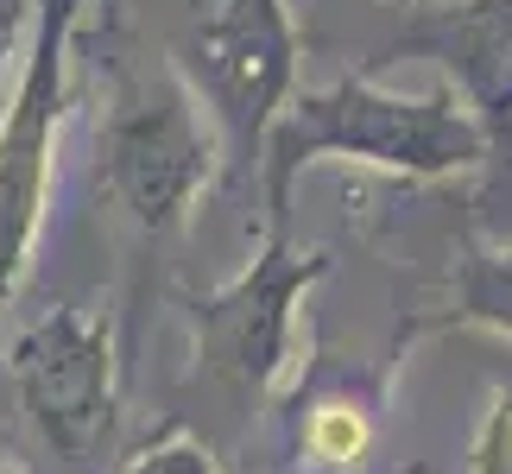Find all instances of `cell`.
<instances>
[{"instance_id": "obj_4", "label": "cell", "mask_w": 512, "mask_h": 474, "mask_svg": "<svg viewBox=\"0 0 512 474\" xmlns=\"http://www.w3.org/2000/svg\"><path fill=\"white\" fill-rule=\"evenodd\" d=\"M329 279L323 247H291V234H260V253L184 304L196 373L234 405H266L285 386L298 348V304Z\"/></svg>"}, {"instance_id": "obj_12", "label": "cell", "mask_w": 512, "mask_h": 474, "mask_svg": "<svg viewBox=\"0 0 512 474\" xmlns=\"http://www.w3.org/2000/svg\"><path fill=\"white\" fill-rule=\"evenodd\" d=\"M32 19H38V0H0V83H7V70L26 57Z\"/></svg>"}, {"instance_id": "obj_10", "label": "cell", "mask_w": 512, "mask_h": 474, "mask_svg": "<svg viewBox=\"0 0 512 474\" xmlns=\"http://www.w3.org/2000/svg\"><path fill=\"white\" fill-rule=\"evenodd\" d=\"M127 474H222V462L209 456V443H196L190 430H165V437H152L140 456L127 462Z\"/></svg>"}, {"instance_id": "obj_1", "label": "cell", "mask_w": 512, "mask_h": 474, "mask_svg": "<svg viewBox=\"0 0 512 474\" xmlns=\"http://www.w3.org/2000/svg\"><path fill=\"white\" fill-rule=\"evenodd\" d=\"M367 165L392 177H462L494 158L449 89H386L380 76H342L329 89H298L260 146V209L266 234H291V190L310 165Z\"/></svg>"}, {"instance_id": "obj_3", "label": "cell", "mask_w": 512, "mask_h": 474, "mask_svg": "<svg viewBox=\"0 0 512 474\" xmlns=\"http://www.w3.org/2000/svg\"><path fill=\"white\" fill-rule=\"evenodd\" d=\"M177 76L203 102L222 158L260 171V146L298 95V19L291 0H190Z\"/></svg>"}, {"instance_id": "obj_13", "label": "cell", "mask_w": 512, "mask_h": 474, "mask_svg": "<svg viewBox=\"0 0 512 474\" xmlns=\"http://www.w3.org/2000/svg\"><path fill=\"white\" fill-rule=\"evenodd\" d=\"M0 474H26V468H19V462H0Z\"/></svg>"}, {"instance_id": "obj_14", "label": "cell", "mask_w": 512, "mask_h": 474, "mask_svg": "<svg viewBox=\"0 0 512 474\" xmlns=\"http://www.w3.org/2000/svg\"><path fill=\"white\" fill-rule=\"evenodd\" d=\"M500 158H506V165H512V146H506V152H500Z\"/></svg>"}, {"instance_id": "obj_6", "label": "cell", "mask_w": 512, "mask_h": 474, "mask_svg": "<svg viewBox=\"0 0 512 474\" xmlns=\"http://www.w3.org/2000/svg\"><path fill=\"white\" fill-rule=\"evenodd\" d=\"M7 373L19 392L32 437L64 462H89L114 437L121 411V361H114L108 316H89L76 304H51L32 316L7 348Z\"/></svg>"}, {"instance_id": "obj_11", "label": "cell", "mask_w": 512, "mask_h": 474, "mask_svg": "<svg viewBox=\"0 0 512 474\" xmlns=\"http://www.w3.org/2000/svg\"><path fill=\"white\" fill-rule=\"evenodd\" d=\"M475 474H512V392H500L475 437Z\"/></svg>"}, {"instance_id": "obj_9", "label": "cell", "mask_w": 512, "mask_h": 474, "mask_svg": "<svg viewBox=\"0 0 512 474\" xmlns=\"http://www.w3.org/2000/svg\"><path fill=\"white\" fill-rule=\"evenodd\" d=\"M367 443H373V411L354 399H329L304 424V456L317 468H354L367 456Z\"/></svg>"}, {"instance_id": "obj_2", "label": "cell", "mask_w": 512, "mask_h": 474, "mask_svg": "<svg viewBox=\"0 0 512 474\" xmlns=\"http://www.w3.org/2000/svg\"><path fill=\"white\" fill-rule=\"evenodd\" d=\"M222 165V140L171 57H140L114 76L108 114L95 127V177L140 234L159 241L184 228Z\"/></svg>"}, {"instance_id": "obj_5", "label": "cell", "mask_w": 512, "mask_h": 474, "mask_svg": "<svg viewBox=\"0 0 512 474\" xmlns=\"http://www.w3.org/2000/svg\"><path fill=\"white\" fill-rule=\"evenodd\" d=\"M89 0H38L32 45L13 70V89L0 102V310L26 285L38 234L51 209L57 177V133L70 102V45Z\"/></svg>"}, {"instance_id": "obj_7", "label": "cell", "mask_w": 512, "mask_h": 474, "mask_svg": "<svg viewBox=\"0 0 512 474\" xmlns=\"http://www.w3.org/2000/svg\"><path fill=\"white\" fill-rule=\"evenodd\" d=\"M424 57L443 70V89L475 114L487 146H512V0H437L411 13L373 64Z\"/></svg>"}, {"instance_id": "obj_8", "label": "cell", "mask_w": 512, "mask_h": 474, "mask_svg": "<svg viewBox=\"0 0 512 474\" xmlns=\"http://www.w3.org/2000/svg\"><path fill=\"white\" fill-rule=\"evenodd\" d=\"M443 323H456V329H487V335H506V342H512V247L468 253V260L456 266V285H449Z\"/></svg>"}]
</instances>
